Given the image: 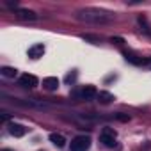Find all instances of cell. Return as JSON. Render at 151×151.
I'll list each match as a JSON object with an SVG mask.
<instances>
[{
	"instance_id": "1",
	"label": "cell",
	"mask_w": 151,
	"mask_h": 151,
	"mask_svg": "<svg viewBox=\"0 0 151 151\" xmlns=\"http://www.w3.org/2000/svg\"><path fill=\"white\" fill-rule=\"evenodd\" d=\"M77 18L82 20V22H87V23L103 25V23L112 22V20H114V14H112V13H107V11H101V9L87 7V9H80V11L77 13Z\"/></svg>"
},
{
	"instance_id": "2",
	"label": "cell",
	"mask_w": 151,
	"mask_h": 151,
	"mask_svg": "<svg viewBox=\"0 0 151 151\" xmlns=\"http://www.w3.org/2000/svg\"><path fill=\"white\" fill-rule=\"evenodd\" d=\"M89 146H91V137L89 135H77L69 144V151H87Z\"/></svg>"
},
{
	"instance_id": "3",
	"label": "cell",
	"mask_w": 151,
	"mask_h": 151,
	"mask_svg": "<svg viewBox=\"0 0 151 151\" xmlns=\"http://www.w3.org/2000/svg\"><path fill=\"white\" fill-rule=\"evenodd\" d=\"M116 140H117V135L112 128H103L100 132V142L105 146V147H114L116 146Z\"/></svg>"
},
{
	"instance_id": "4",
	"label": "cell",
	"mask_w": 151,
	"mask_h": 151,
	"mask_svg": "<svg viewBox=\"0 0 151 151\" xmlns=\"http://www.w3.org/2000/svg\"><path fill=\"white\" fill-rule=\"evenodd\" d=\"M20 86H22V87H29V89H32V87L37 86V78L34 77V75L25 73V75H22V77H20Z\"/></svg>"
},
{
	"instance_id": "5",
	"label": "cell",
	"mask_w": 151,
	"mask_h": 151,
	"mask_svg": "<svg viewBox=\"0 0 151 151\" xmlns=\"http://www.w3.org/2000/svg\"><path fill=\"white\" fill-rule=\"evenodd\" d=\"M43 53H45V45H43V43L32 45V46L29 48V57H30V59H39V57H43Z\"/></svg>"
},
{
	"instance_id": "6",
	"label": "cell",
	"mask_w": 151,
	"mask_h": 151,
	"mask_svg": "<svg viewBox=\"0 0 151 151\" xmlns=\"http://www.w3.org/2000/svg\"><path fill=\"white\" fill-rule=\"evenodd\" d=\"M78 96H80L82 100H93L94 96H98V93H96V89H94L93 86H86V87H82V89L78 91Z\"/></svg>"
},
{
	"instance_id": "7",
	"label": "cell",
	"mask_w": 151,
	"mask_h": 151,
	"mask_svg": "<svg viewBox=\"0 0 151 151\" xmlns=\"http://www.w3.org/2000/svg\"><path fill=\"white\" fill-rule=\"evenodd\" d=\"M9 133L13 137H23L27 133V128L23 124H18V123H11L9 124Z\"/></svg>"
},
{
	"instance_id": "8",
	"label": "cell",
	"mask_w": 151,
	"mask_h": 151,
	"mask_svg": "<svg viewBox=\"0 0 151 151\" xmlns=\"http://www.w3.org/2000/svg\"><path fill=\"white\" fill-rule=\"evenodd\" d=\"M43 86H45L48 91H55V89L59 87V78H57V77H46V78L43 80Z\"/></svg>"
},
{
	"instance_id": "9",
	"label": "cell",
	"mask_w": 151,
	"mask_h": 151,
	"mask_svg": "<svg viewBox=\"0 0 151 151\" xmlns=\"http://www.w3.org/2000/svg\"><path fill=\"white\" fill-rule=\"evenodd\" d=\"M50 142L53 146H57V147H64L66 146V139L60 133H50Z\"/></svg>"
},
{
	"instance_id": "10",
	"label": "cell",
	"mask_w": 151,
	"mask_h": 151,
	"mask_svg": "<svg viewBox=\"0 0 151 151\" xmlns=\"http://www.w3.org/2000/svg\"><path fill=\"white\" fill-rule=\"evenodd\" d=\"M16 16L22 18V20H36L37 18V14H34L29 9H16Z\"/></svg>"
},
{
	"instance_id": "11",
	"label": "cell",
	"mask_w": 151,
	"mask_h": 151,
	"mask_svg": "<svg viewBox=\"0 0 151 151\" xmlns=\"http://www.w3.org/2000/svg\"><path fill=\"white\" fill-rule=\"evenodd\" d=\"M0 73H2V75H4V77H7V78H14L18 71H16L14 68H9V66H4L2 69H0Z\"/></svg>"
},
{
	"instance_id": "12",
	"label": "cell",
	"mask_w": 151,
	"mask_h": 151,
	"mask_svg": "<svg viewBox=\"0 0 151 151\" xmlns=\"http://www.w3.org/2000/svg\"><path fill=\"white\" fill-rule=\"evenodd\" d=\"M98 98H100V101H101V103H109V101H112V100H114V96H112L110 93H103V91H101V93H98Z\"/></svg>"
},
{
	"instance_id": "13",
	"label": "cell",
	"mask_w": 151,
	"mask_h": 151,
	"mask_svg": "<svg viewBox=\"0 0 151 151\" xmlns=\"http://www.w3.org/2000/svg\"><path fill=\"white\" fill-rule=\"evenodd\" d=\"M2 151H13V149H2Z\"/></svg>"
}]
</instances>
